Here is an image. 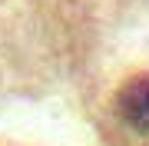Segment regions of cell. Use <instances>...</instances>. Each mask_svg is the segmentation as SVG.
Masks as SVG:
<instances>
[{
	"label": "cell",
	"mask_w": 149,
	"mask_h": 146,
	"mask_svg": "<svg viewBox=\"0 0 149 146\" xmlns=\"http://www.w3.org/2000/svg\"><path fill=\"white\" fill-rule=\"evenodd\" d=\"M116 103H119V113L136 130H149V73L133 76L129 83H123Z\"/></svg>",
	"instance_id": "cell-1"
}]
</instances>
